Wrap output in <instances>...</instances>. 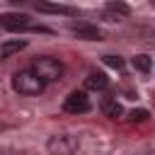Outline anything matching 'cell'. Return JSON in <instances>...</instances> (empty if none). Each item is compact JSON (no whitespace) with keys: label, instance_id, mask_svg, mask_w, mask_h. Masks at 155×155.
<instances>
[{"label":"cell","instance_id":"1","mask_svg":"<svg viewBox=\"0 0 155 155\" xmlns=\"http://www.w3.org/2000/svg\"><path fill=\"white\" fill-rule=\"evenodd\" d=\"M44 85H48V82H58L61 78H63V63L58 61V58H53V56H41V58H34V63H31V68H29Z\"/></svg>","mask_w":155,"mask_h":155},{"label":"cell","instance_id":"2","mask_svg":"<svg viewBox=\"0 0 155 155\" xmlns=\"http://www.w3.org/2000/svg\"><path fill=\"white\" fill-rule=\"evenodd\" d=\"M12 90L17 94H22V97H36V94H41L46 90V85L29 68H24V70H17L12 75Z\"/></svg>","mask_w":155,"mask_h":155},{"label":"cell","instance_id":"3","mask_svg":"<svg viewBox=\"0 0 155 155\" xmlns=\"http://www.w3.org/2000/svg\"><path fill=\"white\" fill-rule=\"evenodd\" d=\"M80 148V140L70 133H56L46 140V150L51 155H75Z\"/></svg>","mask_w":155,"mask_h":155},{"label":"cell","instance_id":"4","mask_svg":"<svg viewBox=\"0 0 155 155\" xmlns=\"http://www.w3.org/2000/svg\"><path fill=\"white\" fill-rule=\"evenodd\" d=\"M0 27L10 29V31H31L34 22L24 12H5V15H0Z\"/></svg>","mask_w":155,"mask_h":155},{"label":"cell","instance_id":"5","mask_svg":"<svg viewBox=\"0 0 155 155\" xmlns=\"http://www.w3.org/2000/svg\"><path fill=\"white\" fill-rule=\"evenodd\" d=\"M90 109H92V102L82 90H75L63 99V111L68 114H87Z\"/></svg>","mask_w":155,"mask_h":155},{"label":"cell","instance_id":"6","mask_svg":"<svg viewBox=\"0 0 155 155\" xmlns=\"http://www.w3.org/2000/svg\"><path fill=\"white\" fill-rule=\"evenodd\" d=\"M70 31H73L78 39H82V41H102V39H104L102 29H97L94 24H85V22L70 24Z\"/></svg>","mask_w":155,"mask_h":155},{"label":"cell","instance_id":"7","mask_svg":"<svg viewBox=\"0 0 155 155\" xmlns=\"http://www.w3.org/2000/svg\"><path fill=\"white\" fill-rule=\"evenodd\" d=\"M107 87H109V78H107L104 73H97V70L87 73V78H85V90H92V92H104Z\"/></svg>","mask_w":155,"mask_h":155},{"label":"cell","instance_id":"8","mask_svg":"<svg viewBox=\"0 0 155 155\" xmlns=\"http://www.w3.org/2000/svg\"><path fill=\"white\" fill-rule=\"evenodd\" d=\"M36 10H39V12H46V15H65V17H75V15H78L75 7L56 5V2H36Z\"/></svg>","mask_w":155,"mask_h":155},{"label":"cell","instance_id":"9","mask_svg":"<svg viewBox=\"0 0 155 155\" xmlns=\"http://www.w3.org/2000/svg\"><path fill=\"white\" fill-rule=\"evenodd\" d=\"M24 48H27V39H7V41L0 44V61L10 58V56H15Z\"/></svg>","mask_w":155,"mask_h":155},{"label":"cell","instance_id":"10","mask_svg":"<svg viewBox=\"0 0 155 155\" xmlns=\"http://www.w3.org/2000/svg\"><path fill=\"white\" fill-rule=\"evenodd\" d=\"M102 114L109 116V119H121L124 109H121V104L116 102V97H104V99H102Z\"/></svg>","mask_w":155,"mask_h":155},{"label":"cell","instance_id":"11","mask_svg":"<svg viewBox=\"0 0 155 155\" xmlns=\"http://www.w3.org/2000/svg\"><path fill=\"white\" fill-rule=\"evenodd\" d=\"M107 15H111V17H128L131 15V5L128 2H124V0H107Z\"/></svg>","mask_w":155,"mask_h":155},{"label":"cell","instance_id":"12","mask_svg":"<svg viewBox=\"0 0 155 155\" xmlns=\"http://www.w3.org/2000/svg\"><path fill=\"white\" fill-rule=\"evenodd\" d=\"M131 63H133V68H136L138 73H143V75H148L150 68H153V58H150L148 53H136V56L131 58Z\"/></svg>","mask_w":155,"mask_h":155},{"label":"cell","instance_id":"13","mask_svg":"<svg viewBox=\"0 0 155 155\" xmlns=\"http://www.w3.org/2000/svg\"><path fill=\"white\" fill-rule=\"evenodd\" d=\"M148 119H150V111L148 109H133V111H128V121L131 124H143Z\"/></svg>","mask_w":155,"mask_h":155},{"label":"cell","instance_id":"14","mask_svg":"<svg viewBox=\"0 0 155 155\" xmlns=\"http://www.w3.org/2000/svg\"><path fill=\"white\" fill-rule=\"evenodd\" d=\"M104 63L109 65V68H116V70H124V58L121 56H104Z\"/></svg>","mask_w":155,"mask_h":155},{"label":"cell","instance_id":"15","mask_svg":"<svg viewBox=\"0 0 155 155\" xmlns=\"http://www.w3.org/2000/svg\"><path fill=\"white\" fill-rule=\"evenodd\" d=\"M0 155H17L15 150H0Z\"/></svg>","mask_w":155,"mask_h":155}]
</instances>
